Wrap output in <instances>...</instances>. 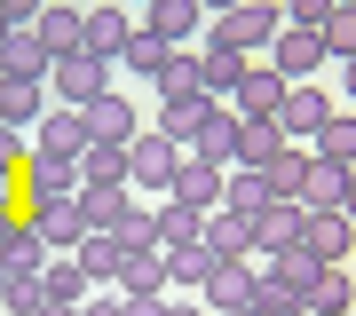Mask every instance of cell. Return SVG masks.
I'll use <instances>...</instances> for the list:
<instances>
[{"label": "cell", "mask_w": 356, "mask_h": 316, "mask_svg": "<svg viewBox=\"0 0 356 316\" xmlns=\"http://www.w3.org/2000/svg\"><path fill=\"white\" fill-rule=\"evenodd\" d=\"M127 8H79V56H95V63H119L127 56Z\"/></svg>", "instance_id": "6"}, {"label": "cell", "mask_w": 356, "mask_h": 316, "mask_svg": "<svg viewBox=\"0 0 356 316\" xmlns=\"http://www.w3.org/2000/svg\"><path fill=\"white\" fill-rule=\"evenodd\" d=\"M206 245H214L222 261H254V222L229 214V206H214V214H206Z\"/></svg>", "instance_id": "23"}, {"label": "cell", "mask_w": 356, "mask_h": 316, "mask_svg": "<svg viewBox=\"0 0 356 316\" xmlns=\"http://www.w3.org/2000/svg\"><path fill=\"white\" fill-rule=\"evenodd\" d=\"M16 24H32V8H16V0H0V40H8Z\"/></svg>", "instance_id": "43"}, {"label": "cell", "mask_w": 356, "mask_h": 316, "mask_svg": "<svg viewBox=\"0 0 356 316\" xmlns=\"http://www.w3.org/2000/svg\"><path fill=\"white\" fill-rule=\"evenodd\" d=\"M40 292H48V301H64V308H79V301L95 292V285H88V269H79L72 253H56V261L40 269Z\"/></svg>", "instance_id": "31"}, {"label": "cell", "mask_w": 356, "mask_h": 316, "mask_svg": "<svg viewBox=\"0 0 356 316\" xmlns=\"http://www.w3.org/2000/svg\"><path fill=\"white\" fill-rule=\"evenodd\" d=\"M245 308H254V316H301V301H293L269 269H254V301H245Z\"/></svg>", "instance_id": "40"}, {"label": "cell", "mask_w": 356, "mask_h": 316, "mask_svg": "<svg viewBox=\"0 0 356 316\" xmlns=\"http://www.w3.org/2000/svg\"><path fill=\"white\" fill-rule=\"evenodd\" d=\"M277 24H285V16L269 8V0H238V8H222L214 24H206V48H229V56H245V63H254L269 40H277Z\"/></svg>", "instance_id": "1"}, {"label": "cell", "mask_w": 356, "mask_h": 316, "mask_svg": "<svg viewBox=\"0 0 356 316\" xmlns=\"http://www.w3.org/2000/svg\"><path fill=\"white\" fill-rule=\"evenodd\" d=\"M293 245H301L309 253V261H348V253H356V229H348V214H301V238H293Z\"/></svg>", "instance_id": "8"}, {"label": "cell", "mask_w": 356, "mask_h": 316, "mask_svg": "<svg viewBox=\"0 0 356 316\" xmlns=\"http://www.w3.org/2000/svg\"><path fill=\"white\" fill-rule=\"evenodd\" d=\"M238 79H245V56H229V48H206V56H198V95H206V103H229Z\"/></svg>", "instance_id": "26"}, {"label": "cell", "mask_w": 356, "mask_h": 316, "mask_svg": "<svg viewBox=\"0 0 356 316\" xmlns=\"http://www.w3.org/2000/svg\"><path fill=\"white\" fill-rule=\"evenodd\" d=\"M309 158H332V166L356 158V126H348V111H332V119L317 126V151H309Z\"/></svg>", "instance_id": "39"}, {"label": "cell", "mask_w": 356, "mask_h": 316, "mask_svg": "<svg viewBox=\"0 0 356 316\" xmlns=\"http://www.w3.org/2000/svg\"><path fill=\"white\" fill-rule=\"evenodd\" d=\"M175 166H182V151L159 135V126H143V135L127 142V190H135V182H143V190H166V182H175Z\"/></svg>", "instance_id": "3"}, {"label": "cell", "mask_w": 356, "mask_h": 316, "mask_svg": "<svg viewBox=\"0 0 356 316\" xmlns=\"http://www.w3.org/2000/svg\"><path fill=\"white\" fill-rule=\"evenodd\" d=\"M72 261L88 269V285H103V292H111V285H119V261H127V245H119V238H95V229H88V238L72 245Z\"/></svg>", "instance_id": "25"}, {"label": "cell", "mask_w": 356, "mask_h": 316, "mask_svg": "<svg viewBox=\"0 0 356 316\" xmlns=\"http://www.w3.org/2000/svg\"><path fill=\"white\" fill-rule=\"evenodd\" d=\"M166 56H175V48H166V40H151V32H127V56H119V63H127V79H159L166 72ZM119 63H111V72H119Z\"/></svg>", "instance_id": "35"}, {"label": "cell", "mask_w": 356, "mask_h": 316, "mask_svg": "<svg viewBox=\"0 0 356 316\" xmlns=\"http://www.w3.org/2000/svg\"><path fill=\"white\" fill-rule=\"evenodd\" d=\"M301 182H309V151H301V142H285V151H277V158L261 166V190L293 206V198H301Z\"/></svg>", "instance_id": "29"}, {"label": "cell", "mask_w": 356, "mask_h": 316, "mask_svg": "<svg viewBox=\"0 0 356 316\" xmlns=\"http://www.w3.org/2000/svg\"><path fill=\"white\" fill-rule=\"evenodd\" d=\"M277 151H285L277 119H238V166H269Z\"/></svg>", "instance_id": "34"}, {"label": "cell", "mask_w": 356, "mask_h": 316, "mask_svg": "<svg viewBox=\"0 0 356 316\" xmlns=\"http://www.w3.org/2000/svg\"><path fill=\"white\" fill-rule=\"evenodd\" d=\"M0 261H8V277H40V269L56 261V253H48V238H40V222H32V214H16V229H8V238H0Z\"/></svg>", "instance_id": "15"}, {"label": "cell", "mask_w": 356, "mask_h": 316, "mask_svg": "<svg viewBox=\"0 0 356 316\" xmlns=\"http://www.w3.org/2000/svg\"><path fill=\"white\" fill-rule=\"evenodd\" d=\"M198 24H206V16H198V0H159V8H151V24H143V32H151V40H166L175 56H191Z\"/></svg>", "instance_id": "18"}, {"label": "cell", "mask_w": 356, "mask_h": 316, "mask_svg": "<svg viewBox=\"0 0 356 316\" xmlns=\"http://www.w3.org/2000/svg\"><path fill=\"white\" fill-rule=\"evenodd\" d=\"M229 103H238L229 119H277V103H285V79L269 72V63H245V79H238V95H229Z\"/></svg>", "instance_id": "16"}, {"label": "cell", "mask_w": 356, "mask_h": 316, "mask_svg": "<svg viewBox=\"0 0 356 316\" xmlns=\"http://www.w3.org/2000/svg\"><path fill=\"white\" fill-rule=\"evenodd\" d=\"M79 151H88V119L48 103V119L32 126V158H72V166H79Z\"/></svg>", "instance_id": "10"}, {"label": "cell", "mask_w": 356, "mask_h": 316, "mask_svg": "<svg viewBox=\"0 0 356 316\" xmlns=\"http://www.w3.org/2000/svg\"><path fill=\"white\" fill-rule=\"evenodd\" d=\"M317 269H325V261H309L301 245H285V253H269V277H277V285L293 292V301H309V285H317Z\"/></svg>", "instance_id": "36"}, {"label": "cell", "mask_w": 356, "mask_h": 316, "mask_svg": "<svg viewBox=\"0 0 356 316\" xmlns=\"http://www.w3.org/2000/svg\"><path fill=\"white\" fill-rule=\"evenodd\" d=\"M166 301H159V292H119V316H159Z\"/></svg>", "instance_id": "42"}, {"label": "cell", "mask_w": 356, "mask_h": 316, "mask_svg": "<svg viewBox=\"0 0 356 316\" xmlns=\"http://www.w3.org/2000/svg\"><path fill=\"white\" fill-rule=\"evenodd\" d=\"M79 316H119V292H103V301H79Z\"/></svg>", "instance_id": "45"}, {"label": "cell", "mask_w": 356, "mask_h": 316, "mask_svg": "<svg viewBox=\"0 0 356 316\" xmlns=\"http://www.w3.org/2000/svg\"><path fill=\"white\" fill-rule=\"evenodd\" d=\"M222 206L254 222L261 206H269V190H261V166H222Z\"/></svg>", "instance_id": "30"}, {"label": "cell", "mask_w": 356, "mask_h": 316, "mask_svg": "<svg viewBox=\"0 0 356 316\" xmlns=\"http://www.w3.org/2000/svg\"><path fill=\"white\" fill-rule=\"evenodd\" d=\"M198 301H206V316L245 308V301H254V261H214V277L198 285Z\"/></svg>", "instance_id": "13"}, {"label": "cell", "mask_w": 356, "mask_h": 316, "mask_svg": "<svg viewBox=\"0 0 356 316\" xmlns=\"http://www.w3.org/2000/svg\"><path fill=\"white\" fill-rule=\"evenodd\" d=\"M214 261H222V253L206 245V238L198 245H175V253H166V292H198L206 277H214Z\"/></svg>", "instance_id": "22"}, {"label": "cell", "mask_w": 356, "mask_h": 316, "mask_svg": "<svg viewBox=\"0 0 356 316\" xmlns=\"http://www.w3.org/2000/svg\"><path fill=\"white\" fill-rule=\"evenodd\" d=\"M293 238H301V206H285V198H269L261 214H254V253H285Z\"/></svg>", "instance_id": "27"}, {"label": "cell", "mask_w": 356, "mask_h": 316, "mask_svg": "<svg viewBox=\"0 0 356 316\" xmlns=\"http://www.w3.org/2000/svg\"><path fill=\"white\" fill-rule=\"evenodd\" d=\"M32 32H40V48H48V63H64V56H79V8H32Z\"/></svg>", "instance_id": "20"}, {"label": "cell", "mask_w": 356, "mask_h": 316, "mask_svg": "<svg viewBox=\"0 0 356 316\" xmlns=\"http://www.w3.org/2000/svg\"><path fill=\"white\" fill-rule=\"evenodd\" d=\"M32 316H79V308H64V301H40V308H32Z\"/></svg>", "instance_id": "47"}, {"label": "cell", "mask_w": 356, "mask_h": 316, "mask_svg": "<svg viewBox=\"0 0 356 316\" xmlns=\"http://www.w3.org/2000/svg\"><path fill=\"white\" fill-rule=\"evenodd\" d=\"M48 119V88L40 79H0V126H40Z\"/></svg>", "instance_id": "24"}, {"label": "cell", "mask_w": 356, "mask_h": 316, "mask_svg": "<svg viewBox=\"0 0 356 316\" xmlns=\"http://www.w3.org/2000/svg\"><path fill=\"white\" fill-rule=\"evenodd\" d=\"M127 214H135V190L127 182H88V190H79V222H88L95 238H119Z\"/></svg>", "instance_id": "9"}, {"label": "cell", "mask_w": 356, "mask_h": 316, "mask_svg": "<svg viewBox=\"0 0 356 316\" xmlns=\"http://www.w3.org/2000/svg\"><path fill=\"white\" fill-rule=\"evenodd\" d=\"M48 72L56 63H48V48H40L32 24H16L8 40H0V79H40V88H48Z\"/></svg>", "instance_id": "14"}, {"label": "cell", "mask_w": 356, "mask_h": 316, "mask_svg": "<svg viewBox=\"0 0 356 316\" xmlns=\"http://www.w3.org/2000/svg\"><path fill=\"white\" fill-rule=\"evenodd\" d=\"M48 292H40V277H8V292H0V316H32Z\"/></svg>", "instance_id": "41"}, {"label": "cell", "mask_w": 356, "mask_h": 316, "mask_svg": "<svg viewBox=\"0 0 356 316\" xmlns=\"http://www.w3.org/2000/svg\"><path fill=\"white\" fill-rule=\"evenodd\" d=\"M325 63L317 48V32H301V24H277V40H269V72L285 79V88H309V72Z\"/></svg>", "instance_id": "4"}, {"label": "cell", "mask_w": 356, "mask_h": 316, "mask_svg": "<svg viewBox=\"0 0 356 316\" xmlns=\"http://www.w3.org/2000/svg\"><path fill=\"white\" fill-rule=\"evenodd\" d=\"M48 79H56V111H88L95 95H111V63H95V56H64Z\"/></svg>", "instance_id": "2"}, {"label": "cell", "mask_w": 356, "mask_h": 316, "mask_svg": "<svg viewBox=\"0 0 356 316\" xmlns=\"http://www.w3.org/2000/svg\"><path fill=\"white\" fill-rule=\"evenodd\" d=\"M182 158H198V166H238V119L214 103V111L198 119V135L182 142Z\"/></svg>", "instance_id": "11"}, {"label": "cell", "mask_w": 356, "mask_h": 316, "mask_svg": "<svg viewBox=\"0 0 356 316\" xmlns=\"http://www.w3.org/2000/svg\"><path fill=\"white\" fill-rule=\"evenodd\" d=\"M166 198H182V206H198V214H214V206H222V166L182 158V166H175V182H166Z\"/></svg>", "instance_id": "19"}, {"label": "cell", "mask_w": 356, "mask_h": 316, "mask_svg": "<svg viewBox=\"0 0 356 316\" xmlns=\"http://www.w3.org/2000/svg\"><path fill=\"white\" fill-rule=\"evenodd\" d=\"M325 119H332V103H325L317 88H285V103H277V135H285V142H301V151H309Z\"/></svg>", "instance_id": "12"}, {"label": "cell", "mask_w": 356, "mask_h": 316, "mask_svg": "<svg viewBox=\"0 0 356 316\" xmlns=\"http://www.w3.org/2000/svg\"><path fill=\"white\" fill-rule=\"evenodd\" d=\"M317 48H325V63H356V8H341V0H332L325 24H317Z\"/></svg>", "instance_id": "32"}, {"label": "cell", "mask_w": 356, "mask_h": 316, "mask_svg": "<svg viewBox=\"0 0 356 316\" xmlns=\"http://www.w3.org/2000/svg\"><path fill=\"white\" fill-rule=\"evenodd\" d=\"M0 292H8V261H0Z\"/></svg>", "instance_id": "48"}, {"label": "cell", "mask_w": 356, "mask_h": 316, "mask_svg": "<svg viewBox=\"0 0 356 316\" xmlns=\"http://www.w3.org/2000/svg\"><path fill=\"white\" fill-rule=\"evenodd\" d=\"M88 182H127V151L88 142V151H79V190H88Z\"/></svg>", "instance_id": "38"}, {"label": "cell", "mask_w": 356, "mask_h": 316, "mask_svg": "<svg viewBox=\"0 0 356 316\" xmlns=\"http://www.w3.org/2000/svg\"><path fill=\"white\" fill-rule=\"evenodd\" d=\"M16 214H24V206H16V190H0V238L16 229Z\"/></svg>", "instance_id": "44"}, {"label": "cell", "mask_w": 356, "mask_h": 316, "mask_svg": "<svg viewBox=\"0 0 356 316\" xmlns=\"http://www.w3.org/2000/svg\"><path fill=\"white\" fill-rule=\"evenodd\" d=\"M79 119H88V142H111V151H127V142L143 135L135 103L119 95V88H111V95H95V103H88V111H79Z\"/></svg>", "instance_id": "7"}, {"label": "cell", "mask_w": 356, "mask_h": 316, "mask_svg": "<svg viewBox=\"0 0 356 316\" xmlns=\"http://www.w3.org/2000/svg\"><path fill=\"white\" fill-rule=\"evenodd\" d=\"M159 316H206V308H191L182 292H166V308H159Z\"/></svg>", "instance_id": "46"}, {"label": "cell", "mask_w": 356, "mask_h": 316, "mask_svg": "<svg viewBox=\"0 0 356 316\" xmlns=\"http://www.w3.org/2000/svg\"><path fill=\"white\" fill-rule=\"evenodd\" d=\"M111 292H159V301H166V245L127 253V261H119V285H111Z\"/></svg>", "instance_id": "28"}, {"label": "cell", "mask_w": 356, "mask_h": 316, "mask_svg": "<svg viewBox=\"0 0 356 316\" xmlns=\"http://www.w3.org/2000/svg\"><path fill=\"white\" fill-rule=\"evenodd\" d=\"M159 95H166V111H175V103H198V56H166Z\"/></svg>", "instance_id": "37"}, {"label": "cell", "mask_w": 356, "mask_h": 316, "mask_svg": "<svg viewBox=\"0 0 356 316\" xmlns=\"http://www.w3.org/2000/svg\"><path fill=\"white\" fill-rule=\"evenodd\" d=\"M151 229H159V245L175 253V245H198V238H206V214L182 206V198H159V206H151Z\"/></svg>", "instance_id": "21"}, {"label": "cell", "mask_w": 356, "mask_h": 316, "mask_svg": "<svg viewBox=\"0 0 356 316\" xmlns=\"http://www.w3.org/2000/svg\"><path fill=\"white\" fill-rule=\"evenodd\" d=\"M32 222H40V238H48V253H72L79 238H88V222H79V198H72V206H40Z\"/></svg>", "instance_id": "33"}, {"label": "cell", "mask_w": 356, "mask_h": 316, "mask_svg": "<svg viewBox=\"0 0 356 316\" xmlns=\"http://www.w3.org/2000/svg\"><path fill=\"white\" fill-rule=\"evenodd\" d=\"M229 316H254V308H229Z\"/></svg>", "instance_id": "49"}, {"label": "cell", "mask_w": 356, "mask_h": 316, "mask_svg": "<svg viewBox=\"0 0 356 316\" xmlns=\"http://www.w3.org/2000/svg\"><path fill=\"white\" fill-rule=\"evenodd\" d=\"M0 135H8V126H0Z\"/></svg>", "instance_id": "50"}, {"label": "cell", "mask_w": 356, "mask_h": 316, "mask_svg": "<svg viewBox=\"0 0 356 316\" xmlns=\"http://www.w3.org/2000/svg\"><path fill=\"white\" fill-rule=\"evenodd\" d=\"M301 316H356V277H348V261H332V269H317V285H309V301H301Z\"/></svg>", "instance_id": "17"}, {"label": "cell", "mask_w": 356, "mask_h": 316, "mask_svg": "<svg viewBox=\"0 0 356 316\" xmlns=\"http://www.w3.org/2000/svg\"><path fill=\"white\" fill-rule=\"evenodd\" d=\"M348 190H356V166H332V158H309V182H301V214H348Z\"/></svg>", "instance_id": "5"}]
</instances>
